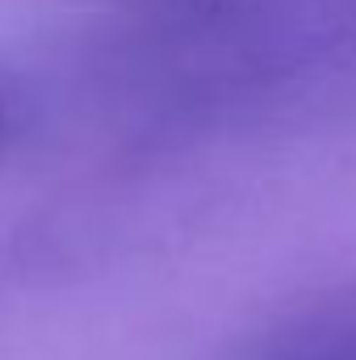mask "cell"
Here are the masks:
<instances>
[{
	"instance_id": "1",
	"label": "cell",
	"mask_w": 356,
	"mask_h": 360,
	"mask_svg": "<svg viewBox=\"0 0 356 360\" xmlns=\"http://www.w3.org/2000/svg\"><path fill=\"white\" fill-rule=\"evenodd\" d=\"M227 360H356V285H340L268 319Z\"/></svg>"
},
{
	"instance_id": "2",
	"label": "cell",
	"mask_w": 356,
	"mask_h": 360,
	"mask_svg": "<svg viewBox=\"0 0 356 360\" xmlns=\"http://www.w3.org/2000/svg\"><path fill=\"white\" fill-rule=\"evenodd\" d=\"M4 130H8V101H4V92H0V139H4Z\"/></svg>"
}]
</instances>
